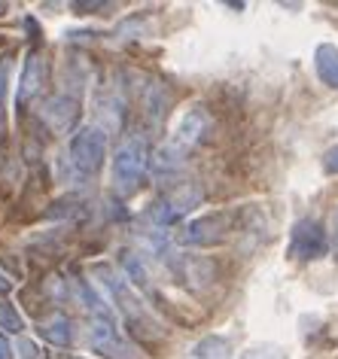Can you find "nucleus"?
Masks as SVG:
<instances>
[{
    "label": "nucleus",
    "mask_w": 338,
    "mask_h": 359,
    "mask_svg": "<svg viewBox=\"0 0 338 359\" xmlns=\"http://www.w3.org/2000/svg\"><path fill=\"white\" fill-rule=\"evenodd\" d=\"M0 329H6V332H22L25 329V320L19 317V311L6 302H0Z\"/></svg>",
    "instance_id": "2eb2a0df"
},
{
    "label": "nucleus",
    "mask_w": 338,
    "mask_h": 359,
    "mask_svg": "<svg viewBox=\"0 0 338 359\" xmlns=\"http://www.w3.org/2000/svg\"><path fill=\"white\" fill-rule=\"evenodd\" d=\"M201 198H204V189L198 183H180L147 210V219H153L156 226H171V222L183 219L186 213L198 208Z\"/></svg>",
    "instance_id": "20e7f679"
},
{
    "label": "nucleus",
    "mask_w": 338,
    "mask_h": 359,
    "mask_svg": "<svg viewBox=\"0 0 338 359\" xmlns=\"http://www.w3.org/2000/svg\"><path fill=\"white\" fill-rule=\"evenodd\" d=\"M329 250V241H326V231L317 219H299L290 231V247L287 253L290 259H299V262H311V259H320L326 256Z\"/></svg>",
    "instance_id": "423d86ee"
},
{
    "label": "nucleus",
    "mask_w": 338,
    "mask_h": 359,
    "mask_svg": "<svg viewBox=\"0 0 338 359\" xmlns=\"http://www.w3.org/2000/svg\"><path fill=\"white\" fill-rule=\"evenodd\" d=\"M122 268H126L131 286H137V290H149V271H147L144 259H140L137 253H128L126 250V253H122Z\"/></svg>",
    "instance_id": "ddd939ff"
},
{
    "label": "nucleus",
    "mask_w": 338,
    "mask_h": 359,
    "mask_svg": "<svg viewBox=\"0 0 338 359\" xmlns=\"http://www.w3.org/2000/svg\"><path fill=\"white\" fill-rule=\"evenodd\" d=\"M210 131V116L204 107H192V110H186L180 116V122H177V131H174V143L183 149L195 147V143H201V137Z\"/></svg>",
    "instance_id": "0eeeda50"
},
{
    "label": "nucleus",
    "mask_w": 338,
    "mask_h": 359,
    "mask_svg": "<svg viewBox=\"0 0 338 359\" xmlns=\"http://www.w3.org/2000/svg\"><path fill=\"white\" fill-rule=\"evenodd\" d=\"M6 13V4H0V15H4Z\"/></svg>",
    "instance_id": "4be33fe9"
},
{
    "label": "nucleus",
    "mask_w": 338,
    "mask_h": 359,
    "mask_svg": "<svg viewBox=\"0 0 338 359\" xmlns=\"http://www.w3.org/2000/svg\"><path fill=\"white\" fill-rule=\"evenodd\" d=\"M229 229H232V217L226 210H213L204 213V217L192 219L189 226L180 229L177 235V244L183 247H217L229 238Z\"/></svg>",
    "instance_id": "39448f33"
},
{
    "label": "nucleus",
    "mask_w": 338,
    "mask_h": 359,
    "mask_svg": "<svg viewBox=\"0 0 338 359\" xmlns=\"http://www.w3.org/2000/svg\"><path fill=\"white\" fill-rule=\"evenodd\" d=\"M241 359H278V350H269V347H256V350H247Z\"/></svg>",
    "instance_id": "a211bd4d"
},
{
    "label": "nucleus",
    "mask_w": 338,
    "mask_h": 359,
    "mask_svg": "<svg viewBox=\"0 0 338 359\" xmlns=\"http://www.w3.org/2000/svg\"><path fill=\"white\" fill-rule=\"evenodd\" d=\"M95 271H97V277H101V286L110 292V299L119 304L122 317L128 320V326L137 338H162V326H158L156 317L147 311V304L135 295V286H131L128 280H122V277L107 265H97Z\"/></svg>",
    "instance_id": "f257e3e1"
},
{
    "label": "nucleus",
    "mask_w": 338,
    "mask_h": 359,
    "mask_svg": "<svg viewBox=\"0 0 338 359\" xmlns=\"http://www.w3.org/2000/svg\"><path fill=\"white\" fill-rule=\"evenodd\" d=\"M43 86H46V58L40 55V52H31L28 58H25V70H22V83H19V101H31V97H37L43 92Z\"/></svg>",
    "instance_id": "1a4fd4ad"
},
{
    "label": "nucleus",
    "mask_w": 338,
    "mask_h": 359,
    "mask_svg": "<svg viewBox=\"0 0 338 359\" xmlns=\"http://www.w3.org/2000/svg\"><path fill=\"white\" fill-rule=\"evenodd\" d=\"M40 335L49 341V344L55 347H67L70 341H74V329H70V320L55 313V317H46L40 323Z\"/></svg>",
    "instance_id": "9b49d317"
},
{
    "label": "nucleus",
    "mask_w": 338,
    "mask_h": 359,
    "mask_svg": "<svg viewBox=\"0 0 338 359\" xmlns=\"http://www.w3.org/2000/svg\"><path fill=\"white\" fill-rule=\"evenodd\" d=\"M195 356L198 359H229V344L222 338H204L198 347H195Z\"/></svg>",
    "instance_id": "4468645a"
},
{
    "label": "nucleus",
    "mask_w": 338,
    "mask_h": 359,
    "mask_svg": "<svg viewBox=\"0 0 338 359\" xmlns=\"http://www.w3.org/2000/svg\"><path fill=\"white\" fill-rule=\"evenodd\" d=\"M183 158H186V149L183 147H177L174 140H168V143H162V147L156 149V156H153V165H156V170H177L183 165Z\"/></svg>",
    "instance_id": "f8f14e48"
},
{
    "label": "nucleus",
    "mask_w": 338,
    "mask_h": 359,
    "mask_svg": "<svg viewBox=\"0 0 338 359\" xmlns=\"http://www.w3.org/2000/svg\"><path fill=\"white\" fill-rule=\"evenodd\" d=\"M104 152H107V131L97 125H83L79 131H74L67 147V161L70 170L76 177H92L104 165Z\"/></svg>",
    "instance_id": "7ed1b4c3"
},
{
    "label": "nucleus",
    "mask_w": 338,
    "mask_h": 359,
    "mask_svg": "<svg viewBox=\"0 0 338 359\" xmlns=\"http://www.w3.org/2000/svg\"><path fill=\"white\" fill-rule=\"evenodd\" d=\"M314 67H317V76L323 79V86L338 88V46L320 43L314 49Z\"/></svg>",
    "instance_id": "9d476101"
},
{
    "label": "nucleus",
    "mask_w": 338,
    "mask_h": 359,
    "mask_svg": "<svg viewBox=\"0 0 338 359\" xmlns=\"http://www.w3.org/2000/svg\"><path fill=\"white\" fill-rule=\"evenodd\" d=\"M6 86H10V61H0V128L6 125Z\"/></svg>",
    "instance_id": "dca6fc26"
},
{
    "label": "nucleus",
    "mask_w": 338,
    "mask_h": 359,
    "mask_svg": "<svg viewBox=\"0 0 338 359\" xmlns=\"http://www.w3.org/2000/svg\"><path fill=\"white\" fill-rule=\"evenodd\" d=\"M0 359H15L13 356V344L6 341V335H0Z\"/></svg>",
    "instance_id": "6ab92c4d"
},
{
    "label": "nucleus",
    "mask_w": 338,
    "mask_h": 359,
    "mask_svg": "<svg viewBox=\"0 0 338 359\" xmlns=\"http://www.w3.org/2000/svg\"><path fill=\"white\" fill-rule=\"evenodd\" d=\"M76 110H79V104H76V97H70V95H55V97H49L46 104H43V119H46V125L52 131H70V125L76 122Z\"/></svg>",
    "instance_id": "6e6552de"
},
{
    "label": "nucleus",
    "mask_w": 338,
    "mask_h": 359,
    "mask_svg": "<svg viewBox=\"0 0 338 359\" xmlns=\"http://www.w3.org/2000/svg\"><path fill=\"white\" fill-rule=\"evenodd\" d=\"M147 165H149L147 140L137 137V134L122 140L116 156H113V186H116V192L135 195L140 189V183H144Z\"/></svg>",
    "instance_id": "f03ea898"
},
{
    "label": "nucleus",
    "mask_w": 338,
    "mask_h": 359,
    "mask_svg": "<svg viewBox=\"0 0 338 359\" xmlns=\"http://www.w3.org/2000/svg\"><path fill=\"white\" fill-rule=\"evenodd\" d=\"M335 253H338V217H335Z\"/></svg>",
    "instance_id": "412c9836"
},
{
    "label": "nucleus",
    "mask_w": 338,
    "mask_h": 359,
    "mask_svg": "<svg viewBox=\"0 0 338 359\" xmlns=\"http://www.w3.org/2000/svg\"><path fill=\"white\" fill-rule=\"evenodd\" d=\"M323 168H326V174H338V147L326 149V156H323Z\"/></svg>",
    "instance_id": "f3484780"
},
{
    "label": "nucleus",
    "mask_w": 338,
    "mask_h": 359,
    "mask_svg": "<svg viewBox=\"0 0 338 359\" xmlns=\"http://www.w3.org/2000/svg\"><path fill=\"white\" fill-rule=\"evenodd\" d=\"M10 290H13V280H10V277L0 274V292H10Z\"/></svg>",
    "instance_id": "aec40b11"
}]
</instances>
